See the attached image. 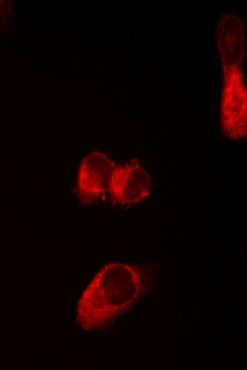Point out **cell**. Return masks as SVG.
Masks as SVG:
<instances>
[{
	"label": "cell",
	"instance_id": "obj_3",
	"mask_svg": "<svg viewBox=\"0 0 247 370\" xmlns=\"http://www.w3.org/2000/svg\"><path fill=\"white\" fill-rule=\"evenodd\" d=\"M150 189V179L137 162L113 166L108 191L111 197L122 204H131L146 198Z\"/></svg>",
	"mask_w": 247,
	"mask_h": 370
},
{
	"label": "cell",
	"instance_id": "obj_5",
	"mask_svg": "<svg viewBox=\"0 0 247 370\" xmlns=\"http://www.w3.org/2000/svg\"><path fill=\"white\" fill-rule=\"evenodd\" d=\"M230 18L222 19L224 24L219 25L218 31L220 53L223 60L227 63V70L238 68L244 46V33L239 20L233 16Z\"/></svg>",
	"mask_w": 247,
	"mask_h": 370
},
{
	"label": "cell",
	"instance_id": "obj_4",
	"mask_svg": "<svg viewBox=\"0 0 247 370\" xmlns=\"http://www.w3.org/2000/svg\"><path fill=\"white\" fill-rule=\"evenodd\" d=\"M114 164L104 154L94 152L82 161L77 174L79 196L87 201H94L103 196L109 189V183Z\"/></svg>",
	"mask_w": 247,
	"mask_h": 370
},
{
	"label": "cell",
	"instance_id": "obj_2",
	"mask_svg": "<svg viewBox=\"0 0 247 370\" xmlns=\"http://www.w3.org/2000/svg\"><path fill=\"white\" fill-rule=\"evenodd\" d=\"M221 120L227 137L236 139L246 134V91L238 68L226 71Z\"/></svg>",
	"mask_w": 247,
	"mask_h": 370
},
{
	"label": "cell",
	"instance_id": "obj_1",
	"mask_svg": "<svg viewBox=\"0 0 247 370\" xmlns=\"http://www.w3.org/2000/svg\"><path fill=\"white\" fill-rule=\"evenodd\" d=\"M140 288V275L136 267L123 263L104 266L78 302V323L86 329L101 328L133 305Z\"/></svg>",
	"mask_w": 247,
	"mask_h": 370
}]
</instances>
